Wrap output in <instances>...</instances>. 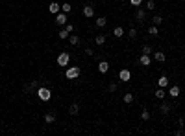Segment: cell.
Returning <instances> with one entry per match:
<instances>
[{"label": "cell", "instance_id": "cell-17", "mask_svg": "<svg viewBox=\"0 0 185 136\" xmlns=\"http://www.w3.org/2000/svg\"><path fill=\"white\" fill-rule=\"evenodd\" d=\"M69 42L74 44V46H78V44H80V37H78V35H69Z\"/></svg>", "mask_w": 185, "mask_h": 136}, {"label": "cell", "instance_id": "cell-7", "mask_svg": "<svg viewBox=\"0 0 185 136\" xmlns=\"http://www.w3.org/2000/svg\"><path fill=\"white\" fill-rule=\"evenodd\" d=\"M48 11L52 13V15H58L59 11H61V6H59L58 2H52V4H50V6H48Z\"/></svg>", "mask_w": 185, "mask_h": 136}, {"label": "cell", "instance_id": "cell-20", "mask_svg": "<svg viewBox=\"0 0 185 136\" xmlns=\"http://www.w3.org/2000/svg\"><path fill=\"white\" fill-rule=\"evenodd\" d=\"M94 42H96L98 46H102V44L106 42V35H102V33H100V35H96V39H94Z\"/></svg>", "mask_w": 185, "mask_h": 136}, {"label": "cell", "instance_id": "cell-5", "mask_svg": "<svg viewBox=\"0 0 185 136\" xmlns=\"http://www.w3.org/2000/svg\"><path fill=\"white\" fill-rule=\"evenodd\" d=\"M118 77L122 79V83H128V81H130V77H132V74H130V70L122 68L121 72H118Z\"/></svg>", "mask_w": 185, "mask_h": 136}, {"label": "cell", "instance_id": "cell-11", "mask_svg": "<svg viewBox=\"0 0 185 136\" xmlns=\"http://www.w3.org/2000/svg\"><path fill=\"white\" fill-rule=\"evenodd\" d=\"M69 114H71V116H78V114H80V107H78V103H72L71 107H69Z\"/></svg>", "mask_w": 185, "mask_h": 136}, {"label": "cell", "instance_id": "cell-15", "mask_svg": "<svg viewBox=\"0 0 185 136\" xmlns=\"http://www.w3.org/2000/svg\"><path fill=\"white\" fill-rule=\"evenodd\" d=\"M44 122H46V123H54V122H56V114H54V112H46V114H44Z\"/></svg>", "mask_w": 185, "mask_h": 136}, {"label": "cell", "instance_id": "cell-8", "mask_svg": "<svg viewBox=\"0 0 185 136\" xmlns=\"http://www.w3.org/2000/svg\"><path fill=\"white\" fill-rule=\"evenodd\" d=\"M35 88H39V81H37V79H33V81L32 83H30V85H26V87H24V92H30V90H35Z\"/></svg>", "mask_w": 185, "mask_h": 136}, {"label": "cell", "instance_id": "cell-6", "mask_svg": "<svg viewBox=\"0 0 185 136\" xmlns=\"http://www.w3.org/2000/svg\"><path fill=\"white\" fill-rule=\"evenodd\" d=\"M139 64H141V66H148V64H152V59H150V55H141V57H139Z\"/></svg>", "mask_w": 185, "mask_h": 136}, {"label": "cell", "instance_id": "cell-12", "mask_svg": "<svg viewBox=\"0 0 185 136\" xmlns=\"http://www.w3.org/2000/svg\"><path fill=\"white\" fill-rule=\"evenodd\" d=\"M167 85H168V77H167V75H161V77H159V81H157V87L167 88Z\"/></svg>", "mask_w": 185, "mask_h": 136}, {"label": "cell", "instance_id": "cell-27", "mask_svg": "<svg viewBox=\"0 0 185 136\" xmlns=\"http://www.w3.org/2000/svg\"><path fill=\"white\" fill-rule=\"evenodd\" d=\"M141 52H143L144 55H150V53H152V46H150V44H144V46H143V50H141Z\"/></svg>", "mask_w": 185, "mask_h": 136}, {"label": "cell", "instance_id": "cell-19", "mask_svg": "<svg viewBox=\"0 0 185 136\" xmlns=\"http://www.w3.org/2000/svg\"><path fill=\"white\" fill-rule=\"evenodd\" d=\"M159 110H161V114H168V112H170V105H168V103H161Z\"/></svg>", "mask_w": 185, "mask_h": 136}, {"label": "cell", "instance_id": "cell-25", "mask_svg": "<svg viewBox=\"0 0 185 136\" xmlns=\"http://www.w3.org/2000/svg\"><path fill=\"white\" fill-rule=\"evenodd\" d=\"M113 35H115V37H122V35H124V29H122L121 26H117V28L113 29Z\"/></svg>", "mask_w": 185, "mask_h": 136}, {"label": "cell", "instance_id": "cell-33", "mask_svg": "<svg viewBox=\"0 0 185 136\" xmlns=\"http://www.w3.org/2000/svg\"><path fill=\"white\" fill-rule=\"evenodd\" d=\"M65 29H67L69 33H72V31H74V26H72V24H69V22H67V24H65Z\"/></svg>", "mask_w": 185, "mask_h": 136}, {"label": "cell", "instance_id": "cell-21", "mask_svg": "<svg viewBox=\"0 0 185 136\" xmlns=\"http://www.w3.org/2000/svg\"><path fill=\"white\" fill-rule=\"evenodd\" d=\"M165 96H167V92H165V88H161V87H159V88L156 90V98H157V99H163Z\"/></svg>", "mask_w": 185, "mask_h": 136}, {"label": "cell", "instance_id": "cell-22", "mask_svg": "<svg viewBox=\"0 0 185 136\" xmlns=\"http://www.w3.org/2000/svg\"><path fill=\"white\" fill-rule=\"evenodd\" d=\"M152 24H156V26H159V24H163V17H161V15H154V18H152Z\"/></svg>", "mask_w": 185, "mask_h": 136}, {"label": "cell", "instance_id": "cell-9", "mask_svg": "<svg viewBox=\"0 0 185 136\" xmlns=\"http://www.w3.org/2000/svg\"><path fill=\"white\" fill-rule=\"evenodd\" d=\"M135 18H137L139 22H143L144 18H146V11H144V9H139V8H137V11H135Z\"/></svg>", "mask_w": 185, "mask_h": 136}, {"label": "cell", "instance_id": "cell-18", "mask_svg": "<svg viewBox=\"0 0 185 136\" xmlns=\"http://www.w3.org/2000/svg\"><path fill=\"white\" fill-rule=\"evenodd\" d=\"M106 24H107V18H106V17H98V18H96V26H98V28H104Z\"/></svg>", "mask_w": 185, "mask_h": 136}, {"label": "cell", "instance_id": "cell-31", "mask_svg": "<svg viewBox=\"0 0 185 136\" xmlns=\"http://www.w3.org/2000/svg\"><path fill=\"white\" fill-rule=\"evenodd\" d=\"M128 37H130V39H135V37H137V31H135L133 28H130V29H128Z\"/></svg>", "mask_w": 185, "mask_h": 136}, {"label": "cell", "instance_id": "cell-26", "mask_svg": "<svg viewBox=\"0 0 185 136\" xmlns=\"http://www.w3.org/2000/svg\"><path fill=\"white\" fill-rule=\"evenodd\" d=\"M122 99H124V103H132V101H133V94H132V92L124 94V98H122Z\"/></svg>", "mask_w": 185, "mask_h": 136}, {"label": "cell", "instance_id": "cell-30", "mask_svg": "<svg viewBox=\"0 0 185 136\" xmlns=\"http://www.w3.org/2000/svg\"><path fill=\"white\" fill-rule=\"evenodd\" d=\"M141 120H143V122H148V120H150V112H148V110H143Z\"/></svg>", "mask_w": 185, "mask_h": 136}, {"label": "cell", "instance_id": "cell-2", "mask_svg": "<svg viewBox=\"0 0 185 136\" xmlns=\"http://www.w3.org/2000/svg\"><path fill=\"white\" fill-rule=\"evenodd\" d=\"M80 66H71V68H67V72H65V77L67 79H76L78 75H80Z\"/></svg>", "mask_w": 185, "mask_h": 136}, {"label": "cell", "instance_id": "cell-35", "mask_svg": "<svg viewBox=\"0 0 185 136\" xmlns=\"http://www.w3.org/2000/svg\"><path fill=\"white\" fill-rule=\"evenodd\" d=\"M85 53L87 55H93V48H85Z\"/></svg>", "mask_w": 185, "mask_h": 136}, {"label": "cell", "instance_id": "cell-23", "mask_svg": "<svg viewBox=\"0 0 185 136\" xmlns=\"http://www.w3.org/2000/svg\"><path fill=\"white\" fill-rule=\"evenodd\" d=\"M69 35H71V33H69V31H67V29H65V28H63V29H59V33H58V37H59V39H63V41H65V39H69Z\"/></svg>", "mask_w": 185, "mask_h": 136}, {"label": "cell", "instance_id": "cell-32", "mask_svg": "<svg viewBox=\"0 0 185 136\" xmlns=\"http://www.w3.org/2000/svg\"><path fill=\"white\" fill-rule=\"evenodd\" d=\"M107 92H117V83H111L107 87Z\"/></svg>", "mask_w": 185, "mask_h": 136}, {"label": "cell", "instance_id": "cell-10", "mask_svg": "<svg viewBox=\"0 0 185 136\" xmlns=\"http://www.w3.org/2000/svg\"><path fill=\"white\" fill-rule=\"evenodd\" d=\"M107 70H109L107 61H100V63H98V72H100V74H106Z\"/></svg>", "mask_w": 185, "mask_h": 136}, {"label": "cell", "instance_id": "cell-16", "mask_svg": "<svg viewBox=\"0 0 185 136\" xmlns=\"http://www.w3.org/2000/svg\"><path fill=\"white\" fill-rule=\"evenodd\" d=\"M154 59H156L157 63H165V59H167V57H165L163 52H156V53H154Z\"/></svg>", "mask_w": 185, "mask_h": 136}, {"label": "cell", "instance_id": "cell-3", "mask_svg": "<svg viewBox=\"0 0 185 136\" xmlns=\"http://www.w3.org/2000/svg\"><path fill=\"white\" fill-rule=\"evenodd\" d=\"M69 61H71V55H69L67 52H63V53L58 55V64H59V66H67Z\"/></svg>", "mask_w": 185, "mask_h": 136}, {"label": "cell", "instance_id": "cell-13", "mask_svg": "<svg viewBox=\"0 0 185 136\" xmlns=\"http://www.w3.org/2000/svg\"><path fill=\"white\" fill-rule=\"evenodd\" d=\"M168 96H170V98H178V96H179V87H176V85H174V87H170V90H168Z\"/></svg>", "mask_w": 185, "mask_h": 136}, {"label": "cell", "instance_id": "cell-29", "mask_svg": "<svg viewBox=\"0 0 185 136\" xmlns=\"http://www.w3.org/2000/svg\"><path fill=\"white\" fill-rule=\"evenodd\" d=\"M71 9H72L71 4H63V6H61V11L63 13H71Z\"/></svg>", "mask_w": 185, "mask_h": 136}, {"label": "cell", "instance_id": "cell-4", "mask_svg": "<svg viewBox=\"0 0 185 136\" xmlns=\"http://www.w3.org/2000/svg\"><path fill=\"white\" fill-rule=\"evenodd\" d=\"M67 13H63V11H59L58 15H56V24L58 26H65V24H67Z\"/></svg>", "mask_w": 185, "mask_h": 136}, {"label": "cell", "instance_id": "cell-34", "mask_svg": "<svg viewBox=\"0 0 185 136\" xmlns=\"http://www.w3.org/2000/svg\"><path fill=\"white\" fill-rule=\"evenodd\" d=\"M130 2H132V6H141L143 0H130Z\"/></svg>", "mask_w": 185, "mask_h": 136}, {"label": "cell", "instance_id": "cell-24", "mask_svg": "<svg viewBox=\"0 0 185 136\" xmlns=\"http://www.w3.org/2000/svg\"><path fill=\"white\" fill-rule=\"evenodd\" d=\"M148 33L152 35V37H156V35H159V31H157V26H156V24H152V26L148 28Z\"/></svg>", "mask_w": 185, "mask_h": 136}, {"label": "cell", "instance_id": "cell-14", "mask_svg": "<svg viewBox=\"0 0 185 136\" xmlns=\"http://www.w3.org/2000/svg\"><path fill=\"white\" fill-rule=\"evenodd\" d=\"M83 15L91 18L93 15H94V8H93V6H85V8H83Z\"/></svg>", "mask_w": 185, "mask_h": 136}, {"label": "cell", "instance_id": "cell-1", "mask_svg": "<svg viewBox=\"0 0 185 136\" xmlns=\"http://www.w3.org/2000/svg\"><path fill=\"white\" fill-rule=\"evenodd\" d=\"M37 98L41 99V101H50L52 92H50V88H46V87H39L37 88Z\"/></svg>", "mask_w": 185, "mask_h": 136}, {"label": "cell", "instance_id": "cell-28", "mask_svg": "<svg viewBox=\"0 0 185 136\" xmlns=\"http://www.w3.org/2000/svg\"><path fill=\"white\" fill-rule=\"evenodd\" d=\"M146 9H148V11L156 9V2H154V0H148V2H146Z\"/></svg>", "mask_w": 185, "mask_h": 136}]
</instances>
